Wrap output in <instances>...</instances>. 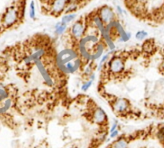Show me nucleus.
<instances>
[{
	"instance_id": "obj_1",
	"label": "nucleus",
	"mask_w": 164,
	"mask_h": 148,
	"mask_svg": "<svg viewBox=\"0 0 164 148\" xmlns=\"http://www.w3.org/2000/svg\"><path fill=\"white\" fill-rule=\"evenodd\" d=\"M56 63L62 72L66 74L74 73L81 66V61L78 58L76 52L70 49L62 50L57 55Z\"/></svg>"
},
{
	"instance_id": "obj_2",
	"label": "nucleus",
	"mask_w": 164,
	"mask_h": 148,
	"mask_svg": "<svg viewBox=\"0 0 164 148\" xmlns=\"http://www.w3.org/2000/svg\"><path fill=\"white\" fill-rule=\"evenodd\" d=\"M100 20L102 21L103 24H109L113 21H114L115 15L113 9L110 7L108 6H104L102 8H100L99 12V16Z\"/></svg>"
},
{
	"instance_id": "obj_3",
	"label": "nucleus",
	"mask_w": 164,
	"mask_h": 148,
	"mask_svg": "<svg viewBox=\"0 0 164 148\" xmlns=\"http://www.w3.org/2000/svg\"><path fill=\"white\" fill-rule=\"evenodd\" d=\"M18 11L15 7H11L8 8L3 17V23L6 27H11L17 22Z\"/></svg>"
},
{
	"instance_id": "obj_4",
	"label": "nucleus",
	"mask_w": 164,
	"mask_h": 148,
	"mask_svg": "<svg viewBox=\"0 0 164 148\" xmlns=\"http://www.w3.org/2000/svg\"><path fill=\"white\" fill-rule=\"evenodd\" d=\"M84 24L82 20H79L75 22L71 27V35L75 38H82V35H84Z\"/></svg>"
},
{
	"instance_id": "obj_5",
	"label": "nucleus",
	"mask_w": 164,
	"mask_h": 148,
	"mask_svg": "<svg viewBox=\"0 0 164 148\" xmlns=\"http://www.w3.org/2000/svg\"><path fill=\"white\" fill-rule=\"evenodd\" d=\"M110 69L112 73H120L122 72L124 68V63L119 58H114L110 62Z\"/></svg>"
},
{
	"instance_id": "obj_6",
	"label": "nucleus",
	"mask_w": 164,
	"mask_h": 148,
	"mask_svg": "<svg viewBox=\"0 0 164 148\" xmlns=\"http://www.w3.org/2000/svg\"><path fill=\"white\" fill-rule=\"evenodd\" d=\"M114 109L117 112H124L128 109L129 103L125 98H118L114 103Z\"/></svg>"
},
{
	"instance_id": "obj_7",
	"label": "nucleus",
	"mask_w": 164,
	"mask_h": 148,
	"mask_svg": "<svg viewBox=\"0 0 164 148\" xmlns=\"http://www.w3.org/2000/svg\"><path fill=\"white\" fill-rule=\"evenodd\" d=\"M67 0H54L52 4V10L55 14H59L66 7Z\"/></svg>"
},
{
	"instance_id": "obj_8",
	"label": "nucleus",
	"mask_w": 164,
	"mask_h": 148,
	"mask_svg": "<svg viewBox=\"0 0 164 148\" xmlns=\"http://www.w3.org/2000/svg\"><path fill=\"white\" fill-rule=\"evenodd\" d=\"M94 119L96 123H102L107 119V115L105 113V111L102 110V108H98L96 109L94 113Z\"/></svg>"
},
{
	"instance_id": "obj_9",
	"label": "nucleus",
	"mask_w": 164,
	"mask_h": 148,
	"mask_svg": "<svg viewBox=\"0 0 164 148\" xmlns=\"http://www.w3.org/2000/svg\"><path fill=\"white\" fill-rule=\"evenodd\" d=\"M67 24H64V23H62V22H59V23H58L57 24L55 25V33L59 35H62V34L65 32V30H67Z\"/></svg>"
},
{
	"instance_id": "obj_10",
	"label": "nucleus",
	"mask_w": 164,
	"mask_h": 148,
	"mask_svg": "<svg viewBox=\"0 0 164 148\" xmlns=\"http://www.w3.org/2000/svg\"><path fill=\"white\" fill-rule=\"evenodd\" d=\"M76 14L75 13H70V14H67V15H65L62 18V23H64V24H67V23H70L71 21H73L75 19V18H76Z\"/></svg>"
},
{
	"instance_id": "obj_11",
	"label": "nucleus",
	"mask_w": 164,
	"mask_h": 148,
	"mask_svg": "<svg viewBox=\"0 0 164 148\" xmlns=\"http://www.w3.org/2000/svg\"><path fill=\"white\" fill-rule=\"evenodd\" d=\"M127 142L124 138H120L113 145V148H127Z\"/></svg>"
},
{
	"instance_id": "obj_12",
	"label": "nucleus",
	"mask_w": 164,
	"mask_h": 148,
	"mask_svg": "<svg viewBox=\"0 0 164 148\" xmlns=\"http://www.w3.org/2000/svg\"><path fill=\"white\" fill-rule=\"evenodd\" d=\"M147 32L145 30H139L135 34V38L138 40H143L147 36Z\"/></svg>"
},
{
	"instance_id": "obj_13",
	"label": "nucleus",
	"mask_w": 164,
	"mask_h": 148,
	"mask_svg": "<svg viewBox=\"0 0 164 148\" xmlns=\"http://www.w3.org/2000/svg\"><path fill=\"white\" fill-rule=\"evenodd\" d=\"M29 15H30V18L35 19V2H34V1H31V2H30Z\"/></svg>"
},
{
	"instance_id": "obj_14",
	"label": "nucleus",
	"mask_w": 164,
	"mask_h": 148,
	"mask_svg": "<svg viewBox=\"0 0 164 148\" xmlns=\"http://www.w3.org/2000/svg\"><path fill=\"white\" fill-rule=\"evenodd\" d=\"M77 10V5L75 4V3H70L69 5L67 6V7L66 8V13L67 14H68V13H72L73 11H75V10Z\"/></svg>"
},
{
	"instance_id": "obj_15",
	"label": "nucleus",
	"mask_w": 164,
	"mask_h": 148,
	"mask_svg": "<svg viewBox=\"0 0 164 148\" xmlns=\"http://www.w3.org/2000/svg\"><path fill=\"white\" fill-rule=\"evenodd\" d=\"M93 81L94 80H91V79H90V80L87 81V83H85L81 87V90H82V91H87V90L91 87L92 83H93Z\"/></svg>"
},
{
	"instance_id": "obj_16",
	"label": "nucleus",
	"mask_w": 164,
	"mask_h": 148,
	"mask_svg": "<svg viewBox=\"0 0 164 148\" xmlns=\"http://www.w3.org/2000/svg\"><path fill=\"white\" fill-rule=\"evenodd\" d=\"M109 55H110V54H106V55L102 56V58H101V60H100V62H99V70H100V68L102 67V66L104 64L105 62H106V61L108 59V58H109Z\"/></svg>"
},
{
	"instance_id": "obj_17",
	"label": "nucleus",
	"mask_w": 164,
	"mask_h": 148,
	"mask_svg": "<svg viewBox=\"0 0 164 148\" xmlns=\"http://www.w3.org/2000/svg\"><path fill=\"white\" fill-rule=\"evenodd\" d=\"M152 43L150 42L149 40L147 41V42H146V43H144V45H143V48H144V50L147 51V52H149V51H151V50L152 49Z\"/></svg>"
},
{
	"instance_id": "obj_18",
	"label": "nucleus",
	"mask_w": 164,
	"mask_h": 148,
	"mask_svg": "<svg viewBox=\"0 0 164 148\" xmlns=\"http://www.w3.org/2000/svg\"><path fill=\"white\" fill-rule=\"evenodd\" d=\"M158 138H159L161 141L164 142V127L161 128V129L159 131V133H158Z\"/></svg>"
},
{
	"instance_id": "obj_19",
	"label": "nucleus",
	"mask_w": 164,
	"mask_h": 148,
	"mask_svg": "<svg viewBox=\"0 0 164 148\" xmlns=\"http://www.w3.org/2000/svg\"><path fill=\"white\" fill-rule=\"evenodd\" d=\"M119 135V131L118 130H115V131H114L113 132H111V135H110V138H115L117 135Z\"/></svg>"
},
{
	"instance_id": "obj_20",
	"label": "nucleus",
	"mask_w": 164,
	"mask_h": 148,
	"mask_svg": "<svg viewBox=\"0 0 164 148\" xmlns=\"http://www.w3.org/2000/svg\"><path fill=\"white\" fill-rule=\"evenodd\" d=\"M117 127H118V124H117V123H114L113 125H112L111 128V130H110V132L111 133V132H113L114 131H115L117 129Z\"/></svg>"
},
{
	"instance_id": "obj_21",
	"label": "nucleus",
	"mask_w": 164,
	"mask_h": 148,
	"mask_svg": "<svg viewBox=\"0 0 164 148\" xmlns=\"http://www.w3.org/2000/svg\"><path fill=\"white\" fill-rule=\"evenodd\" d=\"M117 10H118V12H119V14L120 15H122V13H123V11H122V8L120 7L119 6H117Z\"/></svg>"
},
{
	"instance_id": "obj_22",
	"label": "nucleus",
	"mask_w": 164,
	"mask_h": 148,
	"mask_svg": "<svg viewBox=\"0 0 164 148\" xmlns=\"http://www.w3.org/2000/svg\"><path fill=\"white\" fill-rule=\"evenodd\" d=\"M163 68L164 69V62H163Z\"/></svg>"
}]
</instances>
